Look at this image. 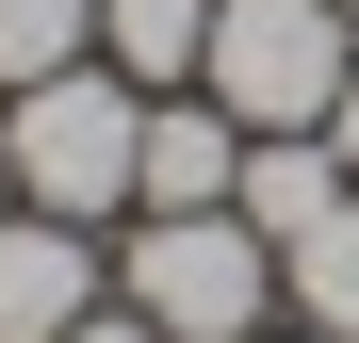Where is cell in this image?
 Returning <instances> with one entry per match:
<instances>
[{"mask_svg": "<svg viewBox=\"0 0 359 343\" xmlns=\"http://www.w3.org/2000/svg\"><path fill=\"white\" fill-rule=\"evenodd\" d=\"M131 147H147V82H114V66H49V82L0 98V180H17V213L114 229L131 213Z\"/></svg>", "mask_w": 359, "mask_h": 343, "instance_id": "6da1fadb", "label": "cell"}, {"mask_svg": "<svg viewBox=\"0 0 359 343\" xmlns=\"http://www.w3.org/2000/svg\"><path fill=\"white\" fill-rule=\"evenodd\" d=\"M343 66H359V17H343V0H212L196 98L229 114V131H327Z\"/></svg>", "mask_w": 359, "mask_h": 343, "instance_id": "7a4b0ae2", "label": "cell"}, {"mask_svg": "<svg viewBox=\"0 0 359 343\" xmlns=\"http://www.w3.org/2000/svg\"><path fill=\"white\" fill-rule=\"evenodd\" d=\"M114 295H131L163 343H262L278 327V246H262L245 213H131Z\"/></svg>", "mask_w": 359, "mask_h": 343, "instance_id": "3957f363", "label": "cell"}, {"mask_svg": "<svg viewBox=\"0 0 359 343\" xmlns=\"http://www.w3.org/2000/svg\"><path fill=\"white\" fill-rule=\"evenodd\" d=\"M82 311H98V229L0 213V343H66Z\"/></svg>", "mask_w": 359, "mask_h": 343, "instance_id": "277c9868", "label": "cell"}, {"mask_svg": "<svg viewBox=\"0 0 359 343\" xmlns=\"http://www.w3.org/2000/svg\"><path fill=\"white\" fill-rule=\"evenodd\" d=\"M229 180H245V131L180 82V98H147V147H131V213H229Z\"/></svg>", "mask_w": 359, "mask_h": 343, "instance_id": "5b68a950", "label": "cell"}, {"mask_svg": "<svg viewBox=\"0 0 359 343\" xmlns=\"http://www.w3.org/2000/svg\"><path fill=\"white\" fill-rule=\"evenodd\" d=\"M327 196H343V147H327V131H245V180H229V213H245L262 246L327 229Z\"/></svg>", "mask_w": 359, "mask_h": 343, "instance_id": "8992f818", "label": "cell"}, {"mask_svg": "<svg viewBox=\"0 0 359 343\" xmlns=\"http://www.w3.org/2000/svg\"><path fill=\"white\" fill-rule=\"evenodd\" d=\"M278 311L327 327V343H359V180L327 196V229H294V246H278Z\"/></svg>", "mask_w": 359, "mask_h": 343, "instance_id": "52a82bcc", "label": "cell"}, {"mask_svg": "<svg viewBox=\"0 0 359 343\" xmlns=\"http://www.w3.org/2000/svg\"><path fill=\"white\" fill-rule=\"evenodd\" d=\"M196 49H212V0H98V66H114V82L180 98V82H196Z\"/></svg>", "mask_w": 359, "mask_h": 343, "instance_id": "ba28073f", "label": "cell"}, {"mask_svg": "<svg viewBox=\"0 0 359 343\" xmlns=\"http://www.w3.org/2000/svg\"><path fill=\"white\" fill-rule=\"evenodd\" d=\"M49 66H98V0H0V98Z\"/></svg>", "mask_w": 359, "mask_h": 343, "instance_id": "9c48e42d", "label": "cell"}, {"mask_svg": "<svg viewBox=\"0 0 359 343\" xmlns=\"http://www.w3.org/2000/svg\"><path fill=\"white\" fill-rule=\"evenodd\" d=\"M66 343H163V327H147V311H131V295H98V311H82V327H66Z\"/></svg>", "mask_w": 359, "mask_h": 343, "instance_id": "30bf717a", "label": "cell"}, {"mask_svg": "<svg viewBox=\"0 0 359 343\" xmlns=\"http://www.w3.org/2000/svg\"><path fill=\"white\" fill-rule=\"evenodd\" d=\"M327 147H343V180H359V66H343V98H327Z\"/></svg>", "mask_w": 359, "mask_h": 343, "instance_id": "8fae6325", "label": "cell"}, {"mask_svg": "<svg viewBox=\"0 0 359 343\" xmlns=\"http://www.w3.org/2000/svg\"><path fill=\"white\" fill-rule=\"evenodd\" d=\"M262 343H327V327H262Z\"/></svg>", "mask_w": 359, "mask_h": 343, "instance_id": "7c38bea8", "label": "cell"}, {"mask_svg": "<svg viewBox=\"0 0 359 343\" xmlns=\"http://www.w3.org/2000/svg\"><path fill=\"white\" fill-rule=\"evenodd\" d=\"M0 213H17V180H0Z\"/></svg>", "mask_w": 359, "mask_h": 343, "instance_id": "4fadbf2b", "label": "cell"}, {"mask_svg": "<svg viewBox=\"0 0 359 343\" xmlns=\"http://www.w3.org/2000/svg\"><path fill=\"white\" fill-rule=\"evenodd\" d=\"M343 17H359V0H343Z\"/></svg>", "mask_w": 359, "mask_h": 343, "instance_id": "5bb4252c", "label": "cell"}]
</instances>
